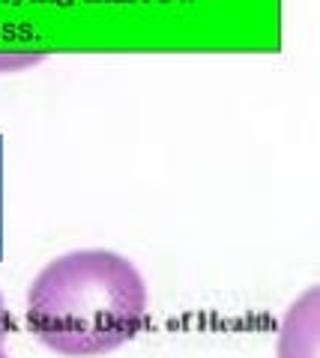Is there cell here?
<instances>
[{
  "instance_id": "cell-1",
  "label": "cell",
  "mask_w": 320,
  "mask_h": 358,
  "mask_svg": "<svg viewBox=\"0 0 320 358\" xmlns=\"http://www.w3.org/2000/svg\"><path fill=\"white\" fill-rule=\"evenodd\" d=\"M147 317V284L129 257L78 248L54 257L27 289V326L60 355H105L129 343Z\"/></svg>"
},
{
  "instance_id": "cell-4",
  "label": "cell",
  "mask_w": 320,
  "mask_h": 358,
  "mask_svg": "<svg viewBox=\"0 0 320 358\" xmlns=\"http://www.w3.org/2000/svg\"><path fill=\"white\" fill-rule=\"evenodd\" d=\"M39 60H42V57H9V60H6V57H0V63H4V66L9 63V69H21V66H33V63H39Z\"/></svg>"
},
{
  "instance_id": "cell-2",
  "label": "cell",
  "mask_w": 320,
  "mask_h": 358,
  "mask_svg": "<svg viewBox=\"0 0 320 358\" xmlns=\"http://www.w3.org/2000/svg\"><path fill=\"white\" fill-rule=\"evenodd\" d=\"M281 358H317L320 355V289L308 287L293 301L279 331Z\"/></svg>"
},
{
  "instance_id": "cell-3",
  "label": "cell",
  "mask_w": 320,
  "mask_h": 358,
  "mask_svg": "<svg viewBox=\"0 0 320 358\" xmlns=\"http://www.w3.org/2000/svg\"><path fill=\"white\" fill-rule=\"evenodd\" d=\"M9 331H13V317H9L6 301H4V293H0V355H4V350H6Z\"/></svg>"
}]
</instances>
